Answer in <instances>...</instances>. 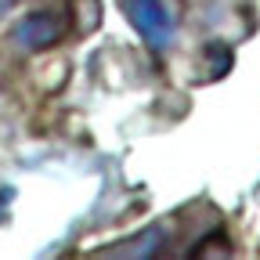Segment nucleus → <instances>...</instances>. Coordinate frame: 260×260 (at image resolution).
Segmentation results:
<instances>
[{"label":"nucleus","instance_id":"7ed1b4c3","mask_svg":"<svg viewBox=\"0 0 260 260\" xmlns=\"http://www.w3.org/2000/svg\"><path fill=\"white\" fill-rule=\"evenodd\" d=\"M162 239H167L162 228H148V232L126 239L130 246H112V249H105V256H152V253L162 246Z\"/></svg>","mask_w":260,"mask_h":260},{"label":"nucleus","instance_id":"f257e3e1","mask_svg":"<svg viewBox=\"0 0 260 260\" xmlns=\"http://www.w3.org/2000/svg\"><path fill=\"white\" fill-rule=\"evenodd\" d=\"M126 15L138 25V32L148 40V47H155V51L170 47L174 22H170V11L162 0H126Z\"/></svg>","mask_w":260,"mask_h":260},{"label":"nucleus","instance_id":"f03ea898","mask_svg":"<svg viewBox=\"0 0 260 260\" xmlns=\"http://www.w3.org/2000/svg\"><path fill=\"white\" fill-rule=\"evenodd\" d=\"M61 37V22L47 11H37V15H29L18 22L15 29V40L25 47V51H40V47H51L54 40Z\"/></svg>","mask_w":260,"mask_h":260},{"label":"nucleus","instance_id":"20e7f679","mask_svg":"<svg viewBox=\"0 0 260 260\" xmlns=\"http://www.w3.org/2000/svg\"><path fill=\"white\" fill-rule=\"evenodd\" d=\"M11 195H15L11 188H0V217H4V206L11 203Z\"/></svg>","mask_w":260,"mask_h":260}]
</instances>
